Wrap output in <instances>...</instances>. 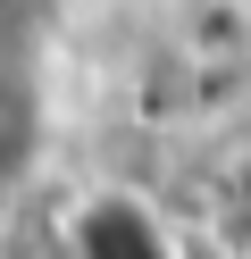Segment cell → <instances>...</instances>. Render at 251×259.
I'll return each instance as SVG.
<instances>
[{"mask_svg": "<svg viewBox=\"0 0 251 259\" xmlns=\"http://www.w3.org/2000/svg\"><path fill=\"white\" fill-rule=\"evenodd\" d=\"M67 259H176V234L142 192H92L67 218Z\"/></svg>", "mask_w": 251, "mask_h": 259, "instance_id": "obj_1", "label": "cell"}, {"mask_svg": "<svg viewBox=\"0 0 251 259\" xmlns=\"http://www.w3.org/2000/svg\"><path fill=\"white\" fill-rule=\"evenodd\" d=\"M50 151V101H42V75L25 67V51H0V192L25 184Z\"/></svg>", "mask_w": 251, "mask_h": 259, "instance_id": "obj_2", "label": "cell"}, {"mask_svg": "<svg viewBox=\"0 0 251 259\" xmlns=\"http://www.w3.org/2000/svg\"><path fill=\"white\" fill-rule=\"evenodd\" d=\"M209 242L226 259H251V151H234L209 184Z\"/></svg>", "mask_w": 251, "mask_h": 259, "instance_id": "obj_3", "label": "cell"}, {"mask_svg": "<svg viewBox=\"0 0 251 259\" xmlns=\"http://www.w3.org/2000/svg\"><path fill=\"white\" fill-rule=\"evenodd\" d=\"M50 0H0V51H25V34L42 25Z\"/></svg>", "mask_w": 251, "mask_h": 259, "instance_id": "obj_4", "label": "cell"}]
</instances>
